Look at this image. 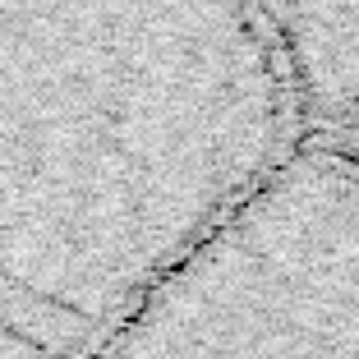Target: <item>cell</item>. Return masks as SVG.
<instances>
[{"label":"cell","mask_w":359,"mask_h":359,"mask_svg":"<svg viewBox=\"0 0 359 359\" xmlns=\"http://www.w3.org/2000/svg\"><path fill=\"white\" fill-rule=\"evenodd\" d=\"M309 138L254 0H0V359H93Z\"/></svg>","instance_id":"1"},{"label":"cell","mask_w":359,"mask_h":359,"mask_svg":"<svg viewBox=\"0 0 359 359\" xmlns=\"http://www.w3.org/2000/svg\"><path fill=\"white\" fill-rule=\"evenodd\" d=\"M93 359H359V161L309 138Z\"/></svg>","instance_id":"2"},{"label":"cell","mask_w":359,"mask_h":359,"mask_svg":"<svg viewBox=\"0 0 359 359\" xmlns=\"http://www.w3.org/2000/svg\"><path fill=\"white\" fill-rule=\"evenodd\" d=\"M299 83L313 138H332L359 106V0H254Z\"/></svg>","instance_id":"3"},{"label":"cell","mask_w":359,"mask_h":359,"mask_svg":"<svg viewBox=\"0 0 359 359\" xmlns=\"http://www.w3.org/2000/svg\"><path fill=\"white\" fill-rule=\"evenodd\" d=\"M323 143H332V148H341L350 161H359V106H355V116H350L332 138H323Z\"/></svg>","instance_id":"4"}]
</instances>
